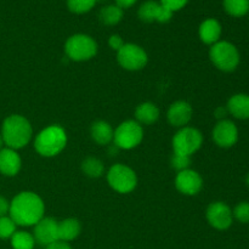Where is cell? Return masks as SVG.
Instances as JSON below:
<instances>
[{
  "label": "cell",
  "mask_w": 249,
  "mask_h": 249,
  "mask_svg": "<svg viewBox=\"0 0 249 249\" xmlns=\"http://www.w3.org/2000/svg\"><path fill=\"white\" fill-rule=\"evenodd\" d=\"M135 118L140 125L141 124L150 125L160 118V109L152 102H143V104L139 105L136 108Z\"/></svg>",
  "instance_id": "obj_20"
},
{
  "label": "cell",
  "mask_w": 249,
  "mask_h": 249,
  "mask_svg": "<svg viewBox=\"0 0 249 249\" xmlns=\"http://www.w3.org/2000/svg\"><path fill=\"white\" fill-rule=\"evenodd\" d=\"M118 63L128 71L142 70L147 65V53L136 44H124L123 48L117 51Z\"/></svg>",
  "instance_id": "obj_9"
},
{
  "label": "cell",
  "mask_w": 249,
  "mask_h": 249,
  "mask_svg": "<svg viewBox=\"0 0 249 249\" xmlns=\"http://www.w3.org/2000/svg\"><path fill=\"white\" fill-rule=\"evenodd\" d=\"M21 157L16 150L2 148L0 150V173L6 177H15L21 169Z\"/></svg>",
  "instance_id": "obj_16"
},
{
  "label": "cell",
  "mask_w": 249,
  "mask_h": 249,
  "mask_svg": "<svg viewBox=\"0 0 249 249\" xmlns=\"http://www.w3.org/2000/svg\"><path fill=\"white\" fill-rule=\"evenodd\" d=\"M107 181L114 191L129 194L138 184V178L131 168L124 164H114L107 173Z\"/></svg>",
  "instance_id": "obj_7"
},
{
  "label": "cell",
  "mask_w": 249,
  "mask_h": 249,
  "mask_svg": "<svg viewBox=\"0 0 249 249\" xmlns=\"http://www.w3.org/2000/svg\"><path fill=\"white\" fill-rule=\"evenodd\" d=\"M246 184H247L249 186V173L247 174V177H246Z\"/></svg>",
  "instance_id": "obj_37"
},
{
  "label": "cell",
  "mask_w": 249,
  "mask_h": 249,
  "mask_svg": "<svg viewBox=\"0 0 249 249\" xmlns=\"http://www.w3.org/2000/svg\"><path fill=\"white\" fill-rule=\"evenodd\" d=\"M10 211V203L7 199L0 196V216H5Z\"/></svg>",
  "instance_id": "obj_33"
},
{
  "label": "cell",
  "mask_w": 249,
  "mask_h": 249,
  "mask_svg": "<svg viewBox=\"0 0 249 249\" xmlns=\"http://www.w3.org/2000/svg\"><path fill=\"white\" fill-rule=\"evenodd\" d=\"M34 240L41 246H49L58 241V221L53 218H43L34 225Z\"/></svg>",
  "instance_id": "obj_14"
},
{
  "label": "cell",
  "mask_w": 249,
  "mask_h": 249,
  "mask_svg": "<svg viewBox=\"0 0 249 249\" xmlns=\"http://www.w3.org/2000/svg\"><path fill=\"white\" fill-rule=\"evenodd\" d=\"M199 38L207 45H214L218 43L221 36V24L215 18H208L199 26Z\"/></svg>",
  "instance_id": "obj_18"
},
{
  "label": "cell",
  "mask_w": 249,
  "mask_h": 249,
  "mask_svg": "<svg viewBox=\"0 0 249 249\" xmlns=\"http://www.w3.org/2000/svg\"><path fill=\"white\" fill-rule=\"evenodd\" d=\"M11 246L14 249H33L36 240L27 231H16L11 237Z\"/></svg>",
  "instance_id": "obj_25"
},
{
  "label": "cell",
  "mask_w": 249,
  "mask_h": 249,
  "mask_svg": "<svg viewBox=\"0 0 249 249\" xmlns=\"http://www.w3.org/2000/svg\"><path fill=\"white\" fill-rule=\"evenodd\" d=\"M45 249H72L70 243L65 242V241H56V242L51 243V245L46 246Z\"/></svg>",
  "instance_id": "obj_32"
},
{
  "label": "cell",
  "mask_w": 249,
  "mask_h": 249,
  "mask_svg": "<svg viewBox=\"0 0 249 249\" xmlns=\"http://www.w3.org/2000/svg\"><path fill=\"white\" fill-rule=\"evenodd\" d=\"M175 186L178 191L187 196H195L203 187V180L201 175L192 169H185L178 173L175 178Z\"/></svg>",
  "instance_id": "obj_12"
},
{
  "label": "cell",
  "mask_w": 249,
  "mask_h": 249,
  "mask_svg": "<svg viewBox=\"0 0 249 249\" xmlns=\"http://www.w3.org/2000/svg\"><path fill=\"white\" fill-rule=\"evenodd\" d=\"M80 231H82V226L77 219H65L58 223V240L70 242L79 236Z\"/></svg>",
  "instance_id": "obj_21"
},
{
  "label": "cell",
  "mask_w": 249,
  "mask_h": 249,
  "mask_svg": "<svg viewBox=\"0 0 249 249\" xmlns=\"http://www.w3.org/2000/svg\"><path fill=\"white\" fill-rule=\"evenodd\" d=\"M44 202L34 192L24 191L17 195L10 203V218L16 225L33 226L44 218Z\"/></svg>",
  "instance_id": "obj_1"
},
{
  "label": "cell",
  "mask_w": 249,
  "mask_h": 249,
  "mask_svg": "<svg viewBox=\"0 0 249 249\" xmlns=\"http://www.w3.org/2000/svg\"><path fill=\"white\" fill-rule=\"evenodd\" d=\"M202 143L203 135L201 131L191 126H184L175 134L173 139V150L177 155L191 157V155L201 148Z\"/></svg>",
  "instance_id": "obj_6"
},
{
  "label": "cell",
  "mask_w": 249,
  "mask_h": 249,
  "mask_svg": "<svg viewBox=\"0 0 249 249\" xmlns=\"http://www.w3.org/2000/svg\"><path fill=\"white\" fill-rule=\"evenodd\" d=\"M207 220L216 230H228L232 225V211L224 202H214L207 209Z\"/></svg>",
  "instance_id": "obj_10"
},
{
  "label": "cell",
  "mask_w": 249,
  "mask_h": 249,
  "mask_svg": "<svg viewBox=\"0 0 249 249\" xmlns=\"http://www.w3.org/2000/svg\"><path fill=\"white\" fill-rule=\"evenodd\" d=\"M16 224L10 216H0V238L6 240L11 238L12 235L16 232Z\"/></svg>",
  "instance_id": "obj_27"
},
{
  "label": "cell",
  "mask_w": 249,
  "mask_h": 249,
  "mask_svg": "<svg viewBox=\"0 0 249 249\" xmlns=\"http://www.w3.org/2000/svg\"><path fill=\"white\" fill-rule=\"evenodd\" d=\"M224 9L233 17H242L249 12V0H224Z\"/></svg>",
  "instance_id": "obj_23"
},
{
  "label": "cell",
  "mask_w": 249,
  "mask_h": 249,
  "mask_svg": "<svg viewBox=\"0 0 249 249\" xmlns=\"http://www.w3.org/2000/svg\"><path fill=\"white\" fill-rule=\"evenodd\" d=\"M99 18L102 24L106 26H114L119 23L123 18V9H121L117 5H107L100 10Z\"/></svg>",
  "instance_id": "obj_22"
},
{
  "label": "cell",
  "mask_w": 249,
  "mask_h": 249,
  "mask_svg": "<svg viewBox=\"0 0 249 249\" xmlns=\"http://www.w3.org/2000/svg\"><path fill=\"white\" fill-rule=\"evenodd\" d=\"M82 170L87 177L89 178H100L105 172L104 163L95 157H88L83 160Z\"/></svg>",
  "instance_id": "obj_24"
},
{
  "label": "cell",
  "mask_w": 249,
  "mask_h": 249,
  "mask_svg": "<svg viewBox=\"0 0 249 249\" xmlns=\"http://www.w3.org/2000/svg\"><path fill=\"white\" fill-rule=\"evenodd\" d=\"M168 122L173 126L184 128L192 118V107L186 101H177L169 107L167 113Z\"/></svg>",
  "instance_id": "obj_15"
},
{
  "label": "cell",
  "mask_w": 249,
  "mask_h": 249,
  "mask_svg": "<svg viewBox=\"0 0 249 249\" xmlns=\"http://www.w3.org/2000/svg\"><path fill=\"white\" fill-rule=\"evenodd\" d=\"M233 218L242 224H249V202H241L232 211Z\"/></svg>",
  "instance_id": "obj_28"
},
{
  "label": "cell",
  "mask_w": 249,
  "mask_h": 249,
  "mask_svg": "<svg viewBox=\"0 0 249 249\" xmlns=\"http://www.w3.org/2000/svg\"><path fill=\"white\" fill-rule=\"evenodd\" d=\"M2 143H4V140H2L1 135H0V150H1V147H2Z\"/></svg>",
  "instance_id": "obj_36"
},
{
  "label": "cell",
  "mask_w": 249,
  "mask_h": 249,
  "mask_svg": "<svg viewBox=\"0 0 249 249\" xmlns=\"http://www.w3.org/2000/svg\"><path fill=\"white\" fill-rule=\"evenodd\" d=\"M160 2L168 10L174 12L178 10H181L189 2V0H160Z\"/></svg>",
  "instance_id": "obj_30"
},
{
  "label": "cell",
  "mask_w": 249,
  "mask_h": 249,
  "mask_svg": "<svg viewBox=\"0 0 249 249\" xmlns=\"http://www.w3.org/2000/svg\"><path fill=\"white\" fill-rule=\"evenodd\" d=\"M142 126L135 121H126L114 130V145L122 150H131L142 141Z\"/></svg>",
  "instance_id": "obj_8"
},
{
  "label": "cell",
  "mask_w": 249,
  "mask_h": 249,
  "mask_svg": "<svg viewBox=\"0 0 249 249\" xmlns=\"http://www.w3.org/2000/svg\"><path fill=\"white\" fill-rule=\"evenodd\" d=\"M90 133H91L92 140L99 145H108L113 140L114 136L113 128L111 126V124L105 121H97L92 123Z\"/></svg>",
  "instance_id": "obj_19"
},
{
  "label": "cell",
  "mask_w": 249,
  "mask_h": 249,
  "mask_svg": "<svg viewBox=\"0 0 249 249\" xmlns=\"http://www.w3.org/2000/svg\"><path fill=\"white\" fill-rule=\"evenodd\" d=\"M190 157L189 156H181V155H177V153H174L172 157V167L174 168V169L179 170V172H181V170H185V169H189V165H190Z\"/></svg>",
  "instance_id": "obj_29"
},
{
  "label": "cell",
  "mask_w": 249,
  "mask_h": 249,
  "mask_svg": "<svg viewBox=\"0 0 249 249\" xmlns=\"http://www.w3.org/2000/svg\"><path fill=\"white\" fill-rule=\"evenodd\" d=\"M229 113L237 119H249V95L236 94L230 97L226 105Z\"/></svg>",
  "instance_id": "obj_17"
},
{
  "label": "cell",
  "mask_w": 249,
  "mask_h": 249,
  "mask_svg": "<svg viewBox=\"0 0 249 249\" xmlns=\"http://www.w3.org/2000/svg\"><path fill=\"white\" fill-rule=\"evenodd\" d=\"M209 57L214 66L223 72H232L240 65V53L229 41H218L212 45Z\"/></svg>",
  "instance_id": "obj_4"
},
{
  "label": "cell",
  "mask_w": 249,
  "mask_h": 249,
  "mask_svg": "<svg viewBox=\"0 0 249 249\" xmlns=\"http://www.w3.org/2000/svg\"><path fill=\"white\" fill-rule=\"evenodd\" d=\"M97 0H67V6L73 14H85L95 6Z\"/></svg>",
  "instance_id": "obj_26"
},
{
  "label": "cell",
  "mask_w": 249,
  "mask_h": 249,
  "mask_svg": "<svg viewBox=\"0 0 249 249\" xmlns=\"http://www.w3.org/2000/svg\"><path fill=\"white\" fill-rule=\"evenodd\" d=\"M108 44H109V46H111V49H113V50H116V51H119L122 48H123L124 41H123V39H122L121 36H118V34H113V36H109Z\"/></svg>",
  "instance_id": "obj_31"
},
{
  "label": "cell",
  "mask_w": 249,
  "mask_h": 249,
  "mask_svg": "<svg viewBox=\"0 0 249 249\" xmlns=\"http://www.w3.org/2000/svg\"><path fill=\"white\" fill-rule=\"evenodd\" d=\"M32 125L24 117L19 114H12L7 117L2 123L1 138L5 145L12 150L24 147L31 141Z\"/></svg>",
  "instance_id": "obj_2"
},
{
  "label": "cell",
  "mask_w": 249,
  "mask_h": 249,
  "mask_svg": "<svg viewBox=\"0 0 249 249\" xmlns=\"http://www.w3.org/2000/svg\"><path fill=\"white\" fill-rule=\"evenodd\" d=\"M138 0H116V5L121 9H128V7L133 6Z\"/></svg>",
  "instance_id": "obj_35"
},
{
  "label": "cell",
  "mask_w": 249,
  "mask_h": 249,
  "mask_svg": "<svg viewBox=\"0 0 249 249\" xmlns=\"http://www.w3.org/2000/svg\"><path fill=\"white\" fill-rule=\"evenodd\" d=\"M214 114H215V117L219 119V121H223V119H226V116L229 114V111L226 107L219 106L218 108L215 109V113Z\"/></svg>",
  "instance_id": "obj_34"
},
{
  "label": "cell",
  "mask_w": 249,
  "mask_h": 249,
  "mask_svg": "<svg viewBox=\"0 0 249 249\" xmlns=\"http://www.w3.org/2000/svg\"><path fill=\"white\" fill-rule=\"evenodd\" d=\"M248 14H249V12H248Z\"/></svg>",
  "instance_id": "obj_38"
},
{
  "label": "cell",
  "mask_w": 249,
  "mask_h": 249,
  "mask_svg": "<svg viewBox=\"0 0 249 249\" xmlns=\"http://www.w3.org/2000/svg\"><path fill=\"white\" fill-rule=\"evenodd\" d=\"M139 18L143 22H160V23H165L170 21L173 17V12L168 10L167 7L163 6L160 2L148 0L145 1L139 9Z\"/></svg>",
  "instance_id": "obj_13"
},
{
  "label": "cell",
  "mask_w": 249,
  "mask_h": 249,
  "mask_svg": "<svg viewBox=\"0 0 249 249\" xmlns=\"http://www.w3.org/2000/svg\"><path fill=\"white\" fill-rule=\"evenodd\" d=\"M67 145L65 129L58 125H50L36 135L34 147L43 157H53L62 152Z\"/></svg>",
  "instance_id": "obj_3"
},
{
  "label": "cell",
  "mask_w": 249,
  "mask_h": 249,
  "mask_svg": "<svg viewBox=\"0 0 249 249\" xmlns=\"http://www.w3.org/2000/svg\"><path fill=\"white\" fill-rule=\"evenodd\" d=\"M213 140L219 147H232L238 140V129L233 122L223 119L213 129Z\"/></svg>",
  "instance_id": "obj_11"
},
{
  "label": "cell",
  "mask_w": 249,
  "mask_h": 249,
  "mask_svg": "<svg viewBox=\"0 0 249 249\" xmlns=\"http://www.w3.org/2000/svg\"><path fill=\"white\" fill-rule=\"evenodd\" d=\"M65 53L73 61H88L97 53V44L87 34H74L65 44Z\"/></svg>",
  "instance_id": "obj_5"
}]
</instances>
